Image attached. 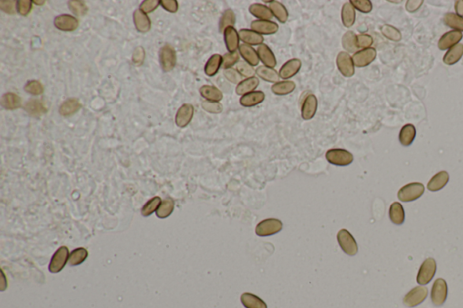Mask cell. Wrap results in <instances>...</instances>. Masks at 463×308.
Instances as JSON below:
<instances>
[{
  "instance_id": "1",
  "label": "cell",
  "mask_w": 463,
  "mask_h": 308,
  "mask_svg": "<svg viewBox=\"0 0 463 308\" xmlns=\"http://www.w3.org/2000/svg\"><path fill=\"white\" fill-rule=\"evenodd\" d=\"M326 159L334 166L346 167L349 166L350 164H352V162L354 161V156L345 149L333 148L327 151Z\"/></svg>"
},
{
  "instance_id": "2",
  "label": "cell",
  "mask_w": 463,
  "mask_h": 308,
  "mask_svg": "<svg viewBox=\"0 0 463 308\" xmlns=\"http://www.w3.org/2000/svg\"><path fill=\"white\" fill-rule=\"evenodd\" d=\"M424 186L422 183L414 182L403 186L400 189L397 196L402 202H413L417 200L424 195Z\"/></svg>"
},
{
  "instance_id": "3",
  "label": "cell",
  "mask_w": 463,
  "mask_h": 308,
  "mask_svg": "<svg viewBox=\"0 0 463 308\" xmlns=\"http://www.w3.org/2000/svg\"><path fill=\"white\" fill-rule=\"evenodd\" d=\"M338 242L340 244L341 250L348 256H355L358 252V246L356 240L350 233L348 230H341L337 235Z\"/></svg>"
},
{
  "instance_id": "4",
  "label": "cell",
  "mask_w": 463,
  "mask_h": 308,
  "mask_svg": "<svg viewBox=\"0 0 463 308\" xmlns=\"http://www.w3.org/2000/svg\"><path fill=\"white\" fill-rule=\"evenodd\" d=\"M436 273V261L433 258L425 259L423 264L421 265L417 275V283L420 285H426L430 283L434 279Z\"/></svg>"
},
{
  "instance_id": "5",
  "label": "cell",
  "mask_w": 463,
  "mask_h": 308,
  "mask_svg": "<svg viewBox=\"0 0 463 308\" xmlns=\"http://www.w3.org/2000/svg\"><path fill=\"white\" fill-rule=\"evenodd\" d=\"M159 63L164 72H170L176 66V51L170 44H165L159 51Z\"/></svg>"
},
{
  "instance_id": "6",
  "label": "cell",
  "mask_w": 463,
  "mask_h": 308,
  "mask_svg": "<svg viewBox=\"0 0 463 308\" xmlns=\"http://www.w3.org/2000/svg\"><path fill=\"white\" fill-rule=\"evenodd\" d=\"M447 295L448 287L446 281L444 279H436L431 291V299L433 304L436 307L443 306L447 299Z\"/></svg>"
},
{
  "instance_id": "7",
  "label": "cell",
  "mask_w": 463,
  "mask_h": 308,
  "mask_svg": "<svg viewBox=\"0 0 463 308\" xmlns=\"http://www.w3.org/2000/svg\"><path fill=\"white\" fill-rule=\"evenodd\" d=\"M282 222L277 219H267L257 225L255 232L260 237L277 234L282 230Z\"/></svg>"
},
{
  "instance_id": "8",
  "label": "cell",
  "mask_w": 463,
  "mask_h": 308,
  "mask_svg": "<svg viewBox=\"0 0 463 308\" xmlns=\"http://www.w3.org/2000/svg\"><path fill=\"white\" fill-rule=\"evenodd\" d=\"M336 64L341 74L345 77H352L355 74V64L353 58L346 52H340L337 56Z\"/></svg>"
},
{
  "instance_id": "9",
  "label": "cell",
  "mask_w": 463,
  "mask_h": 308,
  "mask_svg": "<svg viewBox=\"0 0 463 308\" xmlns=\"http://www.w3.org/2000/svg\"><path fill=\"white\" fill-rule=\"evenodd\" d=\"M428 296V289L425 287H415L410 290L404 298V304L408 308H414L423 303Z\"/></svg>"
},
{
  "instance_id": "10",
  "label": "cell",
  "mask_w": 463,
  "mask_h": 308,
  "mask_svg": "<svg viewBox=\"0 0 463 308\" xmlns=\"http://www.w3.org/2000/svg\"><path fill=\"white\" fill-rule=\"evenodd\" d=\"M68 249L66 247H61L59 250L54 253L53 259H51L49 265L50 272L57 273L64 269V266L68 259Z\"/></svg>"
},
{
  "instance_id": "11",
  "label": "cell",
  "mask_w": 463,
  "mask_h": 308,
  "mask_svg": "<svg viewBox=\"0 0 463 308\" xmlns=\"http://www.w3.org/2000/svg\"><path fill=\"white\" fill-rule=\"evenodd\" d=\"M54 25L57 29L64 32H73L77 29L79 25V21L73 15H61L54 19Z\"/></svg>"
},
{
  "instance_id": "12",
  "label": "cell",
  "mask_w": 463,
  "mask_h": 308,
  "mask_svg": "<svg viewBox=\"0 0 463 308\" xmlns=\"http://www.w3.org/2000/svg\"><path fill=\"white\" fill-rule=\"evenodd\" d=\"M376 58V50L374 48H367L356 52L353 56V62L357 67H365L373 63Z\"/></svg>"
},
{
  "instance_id": "13",
  "label": "cell",
  "mask_w": 463,
  "mask_h": 308,
  "mask_svg": "<svg viewBox=\"0 0 463 308\" xmlns=\"http://www.w3.org/2000/svg\"><path fill=\"white\" fill-rule=\"evenodd\" d=\"M318 108V101L314 94H309L303 101L301 106V117L304 120H310L315 116Z\"/></svg>"
},
{
  "instance_id": "14",
  "label": "cell",
  "mask_w": 463,
  "mask_h": 308,
  "mask_svg": "<svg viewBox=\"0 0 463 308\" xmlns=\"http://www.w3.org/2000/svg\"><path fill=\"white\" fill-rule=\"evenodd\" d=\"M251 29L258 34H276L279 30V25L276 23L266 20H255L252 21L251 24Z\"/></svg>"
},
{
  "instance_id": "15",
  "label": "cell",
  "mask_w": 463,
  "mask_h": 308,
  "mask_svg": "<svg viewBox=\"0 0 463 308\" xmlns=\"http://www.w3.org/2000/svg\"><path fill=\"white\" fill-rule=\"evenodd\" d=\"M193 116H194V107L191 104H184L182 105L177 112L176 115V124L178 127H186L187 125L192 120Z\"/></svg>"
},
{
  "instance_id": "16",
  "label": "cell",
  "mask_w": 463,
  "mask_h": 308,
  "mask_svg": "<svg viewBox=\"0 0 463 308\" xmlns=\"http://www.w3.org/2000/svg\"><path fill=\"white\" fill-rule=\"evenodd\" d=\"M463 38V34L459 31H450L444 34L439 40L438 47L440 50H446L452 48L454 45L458 44L459 41Z\"/></svg>"
},
{
  "instance_id": "17",
  "label": "cell",
  "mask_w": 463,
  "mask_h": 308,
  "mask_svg": "<svg viewBox=\"0 0 463 308\" xmlns=\"http://www.w3.org/2000/svg\"><path fill=\"white\" fill-rule=\"evenodd\" d=\"M224 39H225L226 46H227V50L229 51V53L236 52L237 48L239 47L240 36H239V33L233 26L228 27L225 30Z\"/></svg>"
},
{
  "instance_id": "18",
  "label": "cell",
  "mask_w": 463,
  "mask_h": 308,
  "mask_svg": "<svg viewBox=\"0 0 463 308\" xmlns=\"http://www.w3.org/2000/svg\"><path fill=\"white\" fill-rule=\"evenodd\" d=\"M301 68V60L291 59L281 66V70H280V77L282 79L291 78L299 73Z\"/></svg>"
},
{
  "instance_id": "19",
  "label": "cell",
  "mask_w": 463,
  "mask_h": 308,
  "mask_svg": "<svg viewBox=\"0 0 463 308\" xmlns=\"http://www.w3.org/2000/svg\"><path fill=\"white\" fill-rule=\"evenodd\" d=\"M257 53L259 57L261 60V62L264 64L267 67L270 68H274L276 66L277 61L275 58V55L273 52L271 51V48L266 45V44H261L259 45Z\"/></svg>"
},
{
  "instance_id": "20",
  "label": "cell",
  "mask_w": 463,
  "mask_h": 308,
  "mask_svg": "<svg viewBox=\"0 0 463 308\" xmlns=\"http://www.w3.org/2000/svg\"><path fill=\"white\" fill-rule=\"evenodd\" d=\"M134 23L139 33L146 34L151 28V22L148 15L141 10H136L133 15Z\"/></svg>"
},
{
  "instance_id": "21",
  "label": "cell",
  "mask_w": 463,
  "mask_h": 308,
  "mask_svg": "<svg viewBox=\"0 0 463 308\" xmlns=\"http://www.w3.org/2000/svg\"><path fill=\"white\" fill-rule=\"evenodd\" d=\"M25 110L31 117H39L47 112V108L40 100H30L25 103Z\"/></svg>"
},
{
  "instance_id": "22",
  "label": "cell",
  "mask_w": 463,
  "mask_h": 308,
  "mask_svg": "<svg viewBox=\"0 0 463 308\" xmlns=\"http://www.w3.org/2000/svg\"><path fill=\"white\" fill-rule=\"evenodd\" d=\"M264 99H265L264 93H262L261 91H256V92H251V93H247L245 95L241 96L240 103L243 107L250 108V107H254L262 103Z\"/></svg>"
},
{
  "instance_id": "23",
  "label": "cell",
  "mask_w": 463,
  "mask_h": 308,
  "mask_svg": "<svg viewBox=\"0 0 463 308\" xmlns=\"http://www.w3.org/2000/svg\"><path fill=\"white\" fill-rule=\"evenodd\" d=\"M449 182V174L446 171H441L432 177L427 185L428 190L436 192L443 189Z\"/></svg>"
},
{
  "instance_id": "24",
  "label": "cell",
  "mask_w": 463,
  "mask_h": 308,
  "mask_svg": "<svg viewBox=\"0 0 463 308\" xmlns=\"http://www.w3.org/2000/svg\"><path fill=\"white\" fill-rule=\"evenodd\" d=\"M341 19H342V24L345 27L349 28L353 26L355 22V7L352 5L350 2H347L341 10Z\"/></svg>"
},
{
  "instance_id": "25",
  "label": "cell",
  "mask_w": 463,
  "mask_h": 308,
  "mask_svg": "<svg viewBox=\"0 0 463 308\" xmlns=\"http://www.w3.org/2000/svg\"><path fill=\"white\" fill-rule=\"evenodd\" d=\"M389 217L391 221L395 225H402L405 220V212L404 207L400 203H393L389 209Z\"/></svg>"
},
{
  "instance_id": "26",
  "label": "cell",
  "mask_w": 463,
  "mask_h": 308,
  "mask_svg": "<svg viewBox=\"0 0 463 308\" xmlns=\"http://www.w3.org/2000/svg\"><path fill=\"white\" fill-rule=\"evenodd\" d=\"M416 136V129L414 125L407 124L402 127L399 134V141L404 147H409Z\"/></svg>"
},
{
  "instance_id": "27",
  "label": "cell",
  "mask_w": 463,
  "mask_h": 308,
  "mask_svg": "<svg viewBox=\"0 0 463 308\" xmlns=\"http://www.w3.org/2000/svg\"><path fill=\"white\" fill-rule=\"evenodd\" d=\"M241 300L246 308H267L266 303L254 294L243 293L241 295Z\"/></svg>"
},
{
  "instance_id": "28",
  "label": "cell",
  "mask_w": 463,
  "mask_h": 308,
  "mask_svg": "<svg viewBox=\"0 0 463 308\" xmlns=\"http://www.w3.org/2000/svg\"><path fill=\"white\" fill-rule=\"evenodd\" d=\"M82 107L81 103L77 99L70 98L66 100L63 104L61 105L59 108V113L62 116L68 117L73 115L74 113L77 112L80 108Z\"/></svg>"
},
{
  "instance_id": "29",
  "label": "cell",
  "mask_w": 463,
  "mask_h": 308,
  "mask_svg": "<svg viewBox=\"0 0 463 308\" xmlns=\"http://www.w3.org/2000/svg\"><path fill=\"white\" fill-rule=\"evenodd\" d=\"M199 92H200L201 96L207 99L209 102L218 103L223 98L222 92L217 87L211 86V85H204L200 88Z\"/></svg>"
},
{
  "instance_id": "30",
  "label": "cell",
  "mask_w": 463,
  "mask_h": 308,
  "mask_svg": "<svg viewBox=\"0 0 463 308\" xmlns=\"http://www.w3.org/2000/svg\"><path fill=\"white\" fill-rule=\"evenodd\" d=\"M240 54L248 64L251 66H256L259 64V55L255 50L248 44H241L239 47Z\"/></svg>"
},
{
  "instance_id": "31",
  "label": "cell",
  "mask_w": 463,
  "mask_h": 308,
  "mask_svg": "<svg viewBox=\"0 0 463 308\" xmlns=\"http://www.w3.org/2000/svg\"><path fill=\"white\" fill-rule=\"evenodd\" d=\"M239 36H240V39L242 42H244V43L248 44H251V45H258V44L261 45V44H262V42H263L262 35L258 34L254 31H251V30H240Z\"/></svg>"
},
{
  "instance_id": "32",
  "label": "cell",
  "mask_w": 463,
  "mask_h": 308,
  "mask_svg": "<svg viewBox=\"0 0 463 308\" xmlns=\"http://www.w3.org/2000/svg\"><path fill=\"white\" fill-rule=\"evenodd\" d=\"M259 84H260V82H259V79L257 78V77L253 76L251 78H247L246 80H243L242 82H241L240 84L237 85L236 93L238 95H242L243 96L247 93L253 92L258 87Z\"/></svg>"
},
{
  "instance_id": "33",
  "label": "cell",
  "mask_w": 463,
  "mask_h": 308,
  "mask_svg": "<svg viewBox=\"0 0 463 308\" xmlns=\"http://www.w3.org/2000/svg\"><path fill=\"white\" fill-rule=\"evenodd\" d=\"M1 105L5 109L14 110L21 107V98L15 93H5L1 99Z\"/></svg>"
},
{
  "instance_id": "34",
  "label": "cell",
  "mask_w": 463,
  "mask_h": 308,
  "mask_svg": "<svg viewBox=\"0 0 463 308\" xmlns=\"http://www.w3.org/2000/svg\"><path fill=\"white\" fill-rule=\"evenodd\" d=\"M463 55V44H458L449 49L444 57V63L448 65L456 64Z\"/></svg>"
},
{
  "instance_id": "35",
  "label": "cell",
  "mask_w": 463,
  "mask_h": 308,
  "mask_svg": "<svg viewBox=\"0 0 463 308\" xmlns=\"http://www.w3.org/2000/svg\"><path fill=\"white\" fill-rule=\"evenodd\" d=\"M223 64V57L220 54H214L208 61L205 66V73L207 76H214L217 74L219 69Z\"/></svg>"
},
{
  "instance_id": "36",
  "label": "cell",
  "mask_w": 463,
  "mask_h": 308,
  "mask_svg": "<svg viewBox=\"0 0 463 308\" xmlns=\"http://www.w3.org/2000/svg\"><path fill=\"white\" fill-rule=\"evenodd\" d=\"M249 11L251 15L261 20L270 21L272 19V16H273L271 10L269 7H267L266 5H261V4L251 5L249 8Z\"/></svg>"
},
{
  "instance_id": "37",
  "label": "cell",
  "mask_w": 463,
  "mask_h": 308,
  "mask_svg": "<svg viewBox=\"0 0 463 308\" xmlns=\"http://www.w3.org/2000/svg\"><path fill=\"white\" fill-rule=\"evenodd\" d=\"M270 9L272 12V15H274L281 23L284 24L287 22L289 14L285 6L281 3L278 1H270Z\"/></svg>"
},
{
  "instance_id": "38",
  "label": "cell",
  "mask_w": 463,
  "mask_h": 308,
  "mask_svg": "<svg viewBox=\"0 0 463 308\" xmlns=\"http://www.w3.org/2000/svg\"><path fill=\"white\" fill-rule=\"evenodd\" d=\"M256 73L259 77L270 83H278L280 78V74H278L274 69L267 67L265 65L258 67Z\"/></svg>"
},
{
  "instance_id": "39",
  "label": "cell",
  "mask_w": 463,
  "mask_h": 308,
  "mask_svg": "<svg viewBox=\"0 0 463 308\" xmlns=\"http://www.w3.org/2000/svg\"><path fill=\"white\" fill-rule=\"evenodd\" d=\"M295 87L296 84L294 82L283 81V82H278L276 84H273L271 87V91L277 95H286V94L292 93Z\"/></svg>"
},
{
  "instance_id": "40",
  "label": "cell",
  "mask_w": 463,
  "mask_h": 308,
  "mask_svg": "<svg viewBox=\"0 0 463 308\" xmlns=\"http://www.w3.org/2000/svg\"><path fill=\"white\" fill-rule=\"evenodd\" d=\"M356 35L354 32L348 31L347 32L343 37H342V45L344 49L347 50L350 53H355L356 50L358 49L356 45Z\"/></svg>"
},
{
  "instance_id": "41",
  "label": "cell",
  "mask_w": 463,
  "mask_h": 308,
  "mask_svg": "<svg viewBox=\"0 0 463 308\" xmlns=\"http://www.w3.org/2000/svg\"><path fill=\"white\" fill-rule=\"evenodd\" d=\"M235 21H236V17H235L234 13L232 12V10L228 9L225 11V13L223 14L222 17L220 19V23H219L220 33H224L227 28L235 25Z\"/></svg>"
},
{
  "instance_id": "42",
  "label": "cell",
  "mask_w": 463,
  "mask_h": 308,
  "mask_svg": "<svg viewBox=\"0 0 463 308\" xmlns=\"http://www.w3.org/2000/svg\"><path fill=\"white\" fill-rule=\"evenodd\" d=\"M444 22L445 25L451 28H454L455 31H463V17L462 16H459L458 15L453 13H449L444 15Z\"/></svg>"
},
{
  "instance_id": "43",
  "label": "cell",
  "mask_w": 463,
  "mask_h": 308,
  "mask_svg": "<svg viewBox=\"0 0 463 308\" xmlns=\"http://www.w3.org/2000/svg\"><path fill=\"white\" fill-rule=\"evenodd\" d=\"M174 206H175V204L172 199L168 198V199L163 201L162 204L158 207V210H157V216L159 219L167 218L172 213Z\"/></svg>"
},
{
  "instance_id": "44",
  "label": "cell",
  "mask_w": 463,
  "mask_h": 308,
  "mask_svg": "<svg viewBox=\"0 0 463 308\" xmlns=\"http://www.w3.org/2000/svg\"><path fill=\"white\" fill-rule=\"evenodd\" d=\"M87 256H88V252L84 248L76 249L70 255L69 260H68L69 264L71 266H77V265L81 264L87 258Z\"/></svg>"
},
{
  "instance_id": "45",
  "label": "cell",
  "mask_w": 463,
  "mask_h": 308,
  "mask_svg": "<svg viewBox=\"0 0 463 308\" xmlns=\"http://www.w3.org/2000/svg\"><path fill=\"white\" fill-rule=\"evenodd\" d=\"M160 205H161V199L158 196L154 197L151 200L148 201V203L143 207L142 210H141L142 215L145 216V217L151 215L153 212L158 210V207L160 206Z\"/></svg>"
},
{
  "instance_id": "46",
  "label": "cell",
  "mask_w": 463,
  "mask_h": 308,
  "mask_svg": "<svg viewBox=\"0 0 463 308\" xmlns=\"http://www.w3.org/2000/svg\"><path fill=\"white\" fill-rule=\"evenodd\" d=\"M381 31H382V34H384L385 37H387L388 39L394 41V42H398L402 38V35H401L399 30L396 29L395 27L392 26V25H383L381 27Z\"/></svg>"
},
{
  "instance_id": "47",
  "label": "cell",
  "mask_w": 463,
  "mask_h": 308,
  "mask_svg": "<svg viewBox=\"0 0 463 308\" xmlns=\"http://www.w3.org/2000/svg\"><path fill=\"white\" fill-rule=\"evenodd\" d=\"M68 4H69V7L71 11H73L74 14L78 15V16H83V15H85V14L87 13V11H88L87 6L84 5V2H82V1L73 0V1H69Z\"/></svg>"
},
{
  "instance_id": "48",
  "label": "cell",
  "mask_w": 463,
  "mask_h": 308,
  "mask_svg": "<svg viewBox=\"0 0 463 308\" xmlns=\"http://www.w3.org/2000/svg\"><path fill=\"white\" fill-rule=\"evenodd\" d=\"M350 3L355 8L365 14H368L373 9V5L369 0H352Z\"/></svg>"
},
{
  "instance_id": "49",
  "label": "cell",
  "mask_w": 463,
  "mask_h": 308,
  "mask_svg": "<svg viewBox=\"0 0 463 308\" xmlns=\"http://www.w3.org/2000/svg\"><path fill=\"white\" fill-rule=\"evenodd\" d=\"M25 91L33 95H40L44 93V86L38 81H30L25 84Z\"/></svg>"
},
{
  "instance_id": "50",
  "label": "cell",
  "mask_w": 463,
  "mask_h": 308,
  "mask_svg": "<svg viewBox=\"0 0 463 308\" xmlns=\"http://www.w3.org/2000/svg\"><path fill=\"white\" fill-rule=\"evenodd\" d=\"M239 59H240V55L237 52L225 54L224 57H223V68L226 69V70L230 69V67H232V65L238 64L237 62L239 61Z\"/></svg>"
},
{
  "instance_id": "51",
  "label": "cell",
  "mask_w": 463,
  "mask_h": 308,
  "mask_svg": "<svg viewBox=\"0 0 463 308\" xmlns=\"http://www.w3.org/2000/svg\"><path fill=\"white\" fill-rule=\"evenodd\" d=\"M236 70L242 75L248 78L253 77L255 74V70L251 67V65L245 62H239L236 65Z\"/></svg>"
},
{
  "instance_id": "52",
  "label": "cell",
  "mask_w": 463,
  "mask_h": 308,
  "mask_svg": "<svg viewBox=\"0 0 463 308\" xmlns=\"http://www.w3.org/2000/svg\"><path fill=\"white\" fill-rule=\"evenodd\" d=\"M202 108L204 110L211 114H219L222 112L223 110L222 104L216 103V102H209V101H206L202 103Z\"/></svg>"
},
{
  "instance_id": "53",
  "label": "cell",
  "mask_w": 463,
  "mask_h": 308,
  "mask_svg": "<svg viewBox=\"0 0 463 308\" xmlns=\"http://www.w3.org/2000/svg\"><path fill=\"white\" fill-rule=\"evenodd\" d=\"M32 4H33V1L31 0H18L16 3V10L20 15L25 16L28 15L30 11L32 10V6H33Z\"/></svg>"
},
{
  "instance_id": "54",
  "label": "cell",
  "mask_w": 463,
  "mask_h": 308,
  "mask_svg": "<svg viewBox=\"0 0 463 308\" xmlns=\"http://www.w3.org/2000/svg\"><path fill=\"white\" fill-rule=\"evenodd\" d=\"M224 74H225V77L229 82H231L232 84H240L241 82H242L241 74L234 69H227V70H225Z\"/></svg>"
},
{
  "instance_id": "55",
  "label": "cell",
  "mask_w": 463,
  "mask_h": 308,
  "mask_svg": "<svg viewBox=\"0 0 463 308\" xmlns=\"http://www.w3.org/2000/svg\"><path fill=\"white\" fill-rule=\"evenodd\" d=\"M374 43V40L369 34H359L356 37V45L358 48H370V46Z\"/></svg>"
},
{
  "instance_id": "56",
  "label": "cell",
  "mask_w": 463,
  "mask_h": 308,
  "mask_svg": "<svg viewBox=\"0 0 463 308\" xmlns=\"http://www.w3.org/2000/svg\"><path fill=\"white\" fill-rule=\"evenodd\" d=\"M159 4H160V1L158 0H146L140 5V10L145 14L152 13L153 11L158 8Z\"/></svg>"
},
{
  "instance_id": "57",
  "label": "cell",
  "mask_w": 463,
  "mask_h": 308,
  "mask_svg": "<svg viewBox=\"0 0 463 308\" xmlns=\"http://www.w3.org/2000/svg\"><path fill=\"white\" fill-rule=\"evenodd\" d=\"M160 5L163 8L170 13H177L178 10V3L177 0H161Z\"/></svg>"
},
{
  "instance_id": "58",
  "label": "cell",
  "mask_w": 463,
  "mask_h": 308,
  "mask_svg": "<svg viewBox=\"0 0 463 308\" xmlns=\"http://www.w3.org/2000/svg\"><path fill=\"white\" fill-rule=\"evenodd\" d=\"M16 3L15 1H0V9L7 14H14Z\"/></svg>"
},
{
  "instance_id": "59",
  "label": "cell",
  "mask_w": 463,
  "mask_h": 308,
  "mask_svg": "<svg viewBox=\"0 0 463 308\" xmlns=\"http://www.w3.org/2000/svg\"><path fill=\"white\" fill-rule=\"evenodd\" d=\"M145 59V51L142 47H138L132 54V61L136 65H141Z\"/></svg>"
},
{
  "instance_id": "60",
  "label": "cell",
  "mask_w": 463,
  "mask_h": 308,
  "mask_svg": "<svg viewBox=\"0 0 463 308\" xmlns=\"http://www.w3.org/2000/svg\"><path fill=\"white\" fill-rule=\"evenodd\" d=\"M423 3H424L423 0H421V1H414V0L412 1V0H410L407 2L406 9L408 10L411 13H413V12H415L416 10L418 9Z\"/></svg>"
},
{
  "instance_id": "61",
  "label": "cell",
  "mask_w": 463,
  "mask_h": 308,
  "mask_svg": "<svg viewBox=\"0 0 463 308\" xmlns=\"http://www.w3.org/2000/svg\"><path fill=\"white\" fill-rule=\"evenodd\" d=\"M455 11L459 16H463V0H458L455 2Z\"/></svg>"
},
{
  "instance_id": "62",
  "label": "cell",
  "mask_w": 463,
  "mask_h": 308,
  "mask_svg": "<svg viewBox=\"0 0 463 308\" xmlns=\"http://www.w3.org/2000/svg\"><path fill=\"white\" fill-rule=\"evenodd\" d=\"M33 4H35V5H45V0H42V1H39V0H35V1H33Z\"/></svg>"
}]
</instances>
